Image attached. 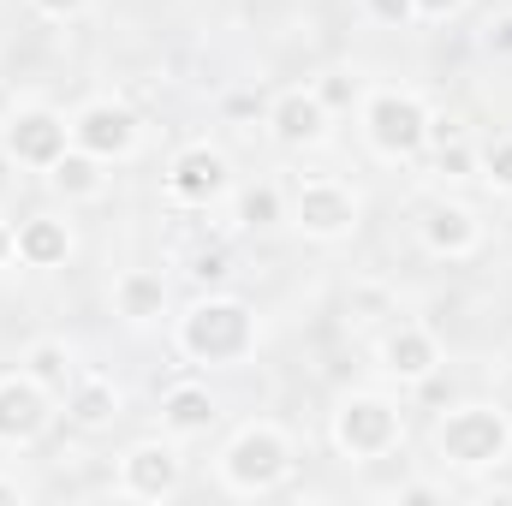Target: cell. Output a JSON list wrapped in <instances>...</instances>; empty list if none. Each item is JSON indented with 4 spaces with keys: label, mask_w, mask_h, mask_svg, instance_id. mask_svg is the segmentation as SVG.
I'll return each mask as SVG.
<instances>
[{
    "label": "cell",
    "mask_w": 512,
    "mask_h": 506,
    "mask_svg": "<svg viewBox=\"0 0 512 506\" xmlns=\"http://www.w3.org/2000/svg\"><path fill=\"white\" fill-rule=\"evenodd\" d=\"M48 405H54V393H48L42 381H30L24 370L0 381V447L36 441V435L48 429Z\"/></svg>",
    "instance_id": "obj_13"
},
{
    "label": "cell",
    "mask_w": 512,
    "mask_h": 506,
    "mask_svg": "<svg viewBox=\"0 0 512 506\" xmlns=\"http://www.w3.org/2000/svg\"><path fill=\"white\" fill-rule=\"evenodd\" d=\"M12 245H18V262H24V268L48 274V268H66V256H72V227H66L60 215H24V221L12 227Z\"/></svg>",
    "instance_id": "obj_16"
},
{
    "label": "cell",
    "mask_w": 512,
    "mask_h": 506,
    "mask_svg": "<svg viewBox=\"0 0 512 506\" xmlns=\"http://www.w3.org/2000/svg\"><path fill=\"white\" fill-rule=\"evenodd\" d=\"M24 376L42 381L48 393H66V381L78 376L72 346H66V340H30V352H24Z\"/></svg>",
    "instance_id": "obj_20"
},
{
    "label": "cell",
    "mask_w": 512,
    "mask_h": 506,
    "mask_svg": "<svg viewBox=\"0 0 512 506\" xmlns=\"http://www.w3.org/2000/svg\"><path fill=\"white\" fill-rule=\"evenodd\" d=\"M108 161H96L90 149H66L54 167H48V185L66 197V203H84V197H96L102 185H108V173H102Z\"/></svg>",
    "instance_id": "obj_19"
},
{
    "label": "cell",
    "mask_w": 512,
    "mask_h": 506,
    "mask_svg": "<svg viewBox=\"0 0 512 506\" xmlns=\"http://www.w3.org/2000/svg\"><path fill=\"white\" fill-rule=\"evenodd\" d=\"M435 453L453 471H495L512 453V411L495 399H465L435 423Z\"/></svg>",
    "instance_id": "obj_2"
},
{
    "label": "cell",
    "mask_w": 512,
    "mask_h": 506,
    "mask_svg": "<svg viewBox=\"0 0 512 506\" xmlns=\"http://www.w3.org/2000/svg\"><path fill=\"white\" fill-rule=\"evenodd\" d=\"M215 393L209 387H197V381H179V387H167L161 393V429L173 435V441H191V435H209L215 429Z\"/></svg>",
    "instance_id": "obj_17"
},
{
    "label": "cell",
    "mask_w": 512,
    "mask_h": 506,
    "mask_svg": "<svg viewBox=\"0 0 512 506\" xmlns=\"http://www.w3.org/2000/svg\"><path fill=\"white\" fill-rule=\"evenodd\" d=\"M114 489H120L126 501H173V495L185 489V459H179L173 435H167V441H137V447H126Z\"/></svg>",
    "instance_id": "obj_8"
},
{
    "label": "cell",
    "mask_w": 512,
    "mask_h": 506,
    "mask_svg": "<svg viewBox=\"0 0 512 506\" xmlns=\"http://www.w3.org/2000/svg\"><path fill=\"white\" fill-rule=\"evenodd\" d=\"M358 221H364V197L352 185H340V179H298V191H292V227H304V239L334 245V239H352Z\"/></svg>",
    "instance_id": "obj_6"
},
{
    "label": "cell",
    "mask_w": 512,
    "mask_h": 506,
    "mask_svg": "<svg viewBox=\"0 0 512 506\" xmlns=\"http://www.w3.org/2000/svg\"><path fill=\"white\" fill-rule=\"evenodd\" d=\"M0 143H6V155H12L18 167L48 173V167L72 149V120L54 114V108H42V102H30V108H12V114H6Z\"/></svg>",
    "instance_id": "obj_7"
},
{
    "label": "cell",
    "mask_w": 512,
    "mask_h": 506,
    "mask_svg": "<svg viewBox=\"0 0 512 506\" xmlns=\"http://www.w3.org/2000/svg\"><path fill=\"white\" fill-rule=\"evenodd\" d=\"M114 310L126 316L131 328L155 322V316L167 310V280H161L155 268H126V274L114 280Z\"/></svg>",
    "instance_id": "obj_18"
},
{
    "label": "cell",
    "mask_w": 512,
    "mask_h": 506,
    "mask_svg": "<svg viewBox=\"0 0 512 506\" xmlns=\"http://www.w3.org/2000/svg\"><path fill=\"white\" fill-rule=\"evenodd\" d=\"M364 12H370L376 24H393V30L417 24V0H364Z\"/></svg>",
    "instance_id": "obj_24"
},
{
    "label": "cell",
    "mask_w": 512,
    "mask_h": 506,
    "mask_svg": "<svg viewBox=\"0 0 512 506\" xmlns=\"http://www.w3.org/2000/svg\"><path fill=\"white\" fill-rule=\"evenodd\" d=\"M221 489L227 495H274L292 471V441L280 423H245L227 447H221Z\"/></svg>",
    "instance_id": "obj_3"
},
{
    "label": "cell",
    "mask_w": 512,
    "mask_h": 506,
    "mask_svg": "<svg viewBox=\"0 0 512 506\" xmlns=\"http://www.w3.org/2000/svg\"><path fill=\"white\" fill-rule=\"evenodd\" d=\"M72 149H90L96 161H126L137 149V114L126 102L102 96V102H84L72 114Z\"/></svg>",
    "instance_id": "obj_11"
},
{
    "label": "cell",
    "mask_w": 512,
    "mask_h": 506,
    "mask_svg": "<svg viewBox=\"0 0 512 506\" xmlns=\"http://www.w3.org/2000/svg\"><path fill=\"white\" fill-rule=\"evenodd\" d=\"M30 6H36L42 18H78V12H84L90 0H30Z\"/></svg>",
    "instance_id": "obj_27"
},
{
    "label": "cell",
    "mask_w": 512,
    "mask_h": 506,
    "mask_svg": "<svg viewBox=\"0 0 512 506\" xmlns=\"http://www.w3.org/2000/svg\"><path fill=\"white\" fill-rule=\"evenodd\" d=\"M233 221L245 227V233H268V227H280L286 221V197H280V185H245L239 197H233Z\"/></svg>",
    "instance_id": "obj_21"
},
{
    "label": "cell",
    "mask_w": 512,
    "mask_h": 506,
    "mask_svg": "<svg viewBox=\"0 0 512 506\" xmlns=\"http://www.w3.org/2000/svg\"><path fill=\"white\" fill-rule=\"evenodd\" d=\"M376 364H382V376L399 381V387H423V381L441 370V340H435L423 322H399V328L382 334Z\"/></svg>",
    "instance_id": "obj_12"
},
{
    "label": "cell",
    "mask_w": 512,
    "mask_h": 506,
    "mask_svg": "<svg viewBox=\"0 0 512 506\" xmlns=\"http://www.w3.org/2000/svg\"><path fill=\"white\" fill-rule=\"evenodd\" d=\"M328 126H334V108L316 96V84L280 90L268 102V137L280 149H316V143H328Z\"/></svg>",
    "instance_id": "obj_10"
},
{
    "label": "cell",
    "mask_w": 512,
    "mask_h": 506,
    "mask_svg": "<svg viewBox=\"0 0 512 506\" xmlns=\"http://www.w3.org/2000/svg\"><path fill=\"white\" fill-rule=\"evenodd\" d=\"M489 48L512 54V18H495V24H489Z\"/></svg>",
    "instance_id": "obj_29"
},
{
    "label": "cell",
    "mask_w": 512,
    "mask_h": 506,
    "mask_svg": "<svg viewBox=\"0 0 512 506\" xmlns=\"http://www.w3.org/2000/svg\"><path fill=\"white\" fill-rule=\"evenodd\" d=\"M429 120H435L429 102L411 90H376L364 102V137L387 161H411L417 149H429Z\"/></svg>",
    "instance_id": "obj_5"
},
{
    "label": "cell",
    "mask_w": 512,
    "mask_h": 506,
    "mask_svg": "<svg viewBox=\"0 0 512 506\" xmlns=\"http://www.w3.org/2000/svg\"><path fill=\"white\" fill-rule=\"evenodd\" d=\"M435 149V173L441 179H477V149L453 131V137H441V143H429Z\"/></svg>",
    "instance_id": "obj_23"
},
{
    "label": "cell",
    "mask_w": 512,
    "mask_h": 506,
    "mask_svg": "<svg viewBox=\"0 0 512 506\" xmlns=\"http://www.w3.org/2000/svg\"><path fill=\"white\" fill-rule=\"evenodd\" d=\"M453 12H465V0H417V24H441Z\"/></svg>",
    "instance_id": "obj_26"
},
{
    "label": "cell",
    "mask_w": 512,
    "mask_h": 506,
    "mask_svg": "<svg viewBox=\"0 0 512 506\" xmlns=\"http://www.w3.org/2000/svg\"><path fill=\"white\" fill-rule=\"evenodd\" d=\"M417 233H423V245L435 256H471L483 245V221L465 203H429L423 221H417Z\"/></svg>",
    "instance_id": "obj_15"
},
{
    "label": "cell",
    "mask_w": 512,
    "mask_h": 506,
    "mask_svg": "<svg viewBox=\"0 0 512 506\" xmlns=\"http://www.w3.org/2000/svg\"><path fill=\"white\" fill-rule=\"evenodd\" d=\"M477 179H483L489 191H507L512 197V131L495 137L489 149H477Z\"/></svg>",
    "instance_id": "obj_22"
},
{
    "label": "cell",
    "mask_w": 512,
    "mask_h": 506,
    "mask_svg": "<svg viewBox=\"0 0 512 506\" xmlns=\"http://www.w3.org/2000/svg\"><path fill=\"white\" fill-rule=\"evenodd\" d=\"M316 96H322L328 108H352V96H358V84H352L346 72H328V84H316Z\"/></svg>",
    "instance_id": "obj_25"
},
{
    "label": "cell",
    "mask_w": 512,
    "mask_h": 506,
    "mask_svg": "<svg viewBox=\"0 0 512 506\" xmlns=\"http://www.w3.org/2000/svg\"><path fill=\"white\" fill-rule=\"evenodd\" d=\"M18 262V245H12V221H0V268Z\"/></svg>",
    "instance_id": "obj_30"
},
{
    "label": "cell",
    "mask_w": 512,
    "mask_h": 506,
    "mask_svg": "<svg viewBox=\"0 0 512 506\" xmlns=\"http://www.w3.org/2000/svg\"><path fill=\"white\" fill-rule=\"evenodd\" d=\"M399 501H435V489H429V483H405Z\"/></svg>",
    "instance_id": "obj_31"
},
{
    "label": "cell",
    "mask_w": 512,
    "mask_h": 506,
    "mask_svg": "<svg viewBox=\"0 0 512 506\" xmlns=\"http://www.w3.org/2000/svg\"><path fill=\"white\" fill-rule=\"evenodd\" d=\"M227 191H233V167H227V155H221L215 143H191V149L173 155V167H167V197H173L179 209H209V203H221Z\"/></svg>",
    "instance_id": "obj_9"
},
{
    "label": "cell",
    "mask_w": 512,
    "mask_h": 506,
    "mask_svg": "<svg viewBox=\"0 0 512 506\" xmlns=\"http://www.w3.org/2000/svg\"><path fill=\"white\" fill-rule=\"evenodd\" d=\"M221 274H227V256H221V251L197 256V280H221Z\"/></svg>",
    "instance_id": "obj_28"
},
{
    "label": "cell",
    "mask_w": 512,
    "mask_h": 506,
    "mask_svg": "<svg viewBox=\"0 0 512 506\" xmlns=\"http://www.w3.org/2000/svg\"><path fill=\"white\" fill-rule=\"evenodd\" d=\"M328 435L340 447V459H358V465H376L387 459L399 441H405V417L387 393H346L328 417Z\"/></svg>",
    "instance_id": "obj_4"
},
{
    "label": "cell",
    "mask_w": 512,
    "mask_h": 506,
    "mask_svg": "<svg viewBox=\"0 0 512 506\" xmlns=\"http://www.w3.org/2000/svg\"><path fill=\"white\" fill-rule=\"evenodd\" d=\"M256 310L245 298H227V292H209V298H197L185 316H179V328H173V346H179V358H191V364H245L256 352Z\"/></svg>",
    "instance_id": "obj_1"
},
{
    "label": "cell",
    "mask_w": 512,
    "mask_h": 506,
    "mask_svg": "<svg viewBox=\"0 0 512 506\" xmlns=\"http://www.w3.org/2000/svg\"><path fill=\"white\" fill-rule=\"evenodd\" d=\"M66 417L84 429V435H96V429H114V417H120V405H126V393L114 387V376H96V370H78V376L66 381Z\"/></svg>",
    "instance_id": "obj_14"
},
{
    "label": "cell",
    "mask_w": 512,
    "mask_h": 506,
    "mask_svg": "<svg viewBox=\"0 0 512 506\" xmlns=\"http://www.w3.org/2000/svg\"><path fill=\"white\" fill-rule=\"evenodd\" d=\"M0 501H24V489H18V477H0Z\"/></svg>",
    "instance_id": "obj_32"
}]
</instances>
